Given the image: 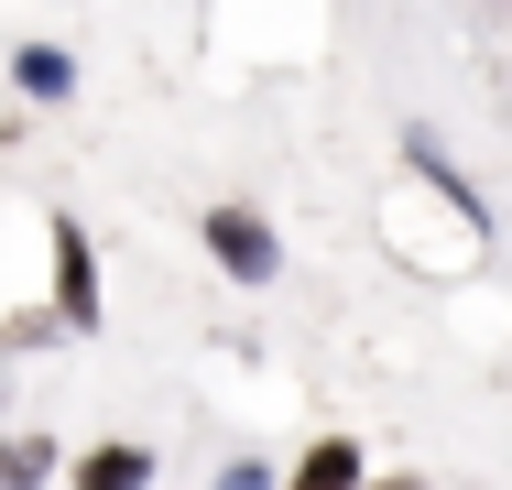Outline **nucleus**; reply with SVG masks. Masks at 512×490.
<instances>
[{"label":"nucleus","mask_w":512,"mask_h":490,"mask_svg":"<svg viewBox=\"0 0 512 490\" xmlns=\"http://www.w3.org/2000/svg\"><path fill=\"white\" fill-rule=\"evenodd\" d=\"M197 240H207V262H218L229 284H273V273H284V240H273L251 207H207Z\"/></svg>","instance_id":"1"},{"label":"nucleus","mask_w":512,"mask_h":490,"mask_svg":"<svg viewBox=\"0 0 512 490\" xmlns=\"http://www.w3.org/2000/svg\"><path fill=\"white\" fill-rule=\"evenodd\" d=\"M55 316L88 338L99 327V251H88V229L77 218H55Z\"/></svg>","instance_id":"2"},{"label":"nucleus","mask_w":512,"mask_h":490,"mask_svg":"<svg viewBox=\"0 0 512 490\" xmlns=\"http://www.w3.org/2000/svg\"><path fill=\"white\" fill-rule=\"evenodd\" d=\"M360 480H371V469H360V447H349V436H316L284 490H360Z\"/></svg>","instance_id":"3"},{"label":"nucleus","mask_w":512,"mask_h":490,"mask_svg":"<svg viewBox=\"0 0 512 490\" xmlns=\"http://www.w3.org/2000/svg\"><path fill=\"white\" fill-rule=\"evenodd\" d=\"M153 480V447H88L77 458V490H142Z\"/></svg>","instance_id":"4"},{"label":"nucleus","mask_w":512,"mask_h":490,"mask_svg":"<svg viewBox=\"0 0 512 490\" xmlns=\"http://www.w3.org/2000/svg\"><path fill=\"white\" fill-rule=\"evenodd\" d=\"M11 77H22L33 98H66V88H77V66H66L55 44H22V55H11Z\"/></svg>","instance_id":"5"},{"label":"nucleus","mask_w":512,"mask_h":490,"mask_svg":"<svg viewBox=\"0 0 512 490\" xmlns=\"http://www.w3.org/2000/svg\"><path fill=\"white\" fill-rule=\"evenodd\" d=\"M44 469H55L44 436H0V490H44Z\"/></svg>","instance_id":"6"},{"label":"nucleus","mask_w":512,"mask_h":490,"mask_svg":"<svg viewBox=\"0 0 512 490\" xmlns=\"http://www.w3.org/2000/svg\"><path fill=\"white\" fill-rule=\"evenodd\" d=\"M218 490H273V469H262V458H240V469H218Z\"/></svg>","instance_id":"7"},{"label":"nucleus","mask_w":512,"mask_h":490,"mask_svg":"<svg viewBox=\"0 0 512 490\" xmlns=\"http://www.w3.org/2000/svg\"><path fill=\"white\" fill-rule=\"evenodd\" d=\"M382 490H414V480H382Z\"/></svg>","instance_id":"8"}]
</instances>
